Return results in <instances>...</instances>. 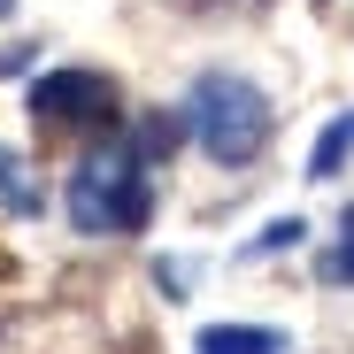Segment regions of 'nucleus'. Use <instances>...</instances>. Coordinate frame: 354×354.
Instances as JSON below:
<instances>
[{
    "label": "nucleus",
    "mask_w": 354,
    "mask_h": 354,
    "mask_svg": "<svg viewBox=\"0 0 354 354\" xmlns=\"http://www.w3.org/2000/svg\"><path fill=\"white\" fill-rule=\"evenodd\" d=\"M324 277H331V285H354V216L339 223V247L324 254Z\"/></svg>",
    "instance_id": "obj_9"
},
{
    "label": "nucleus",
    "mask_w": 354,
    "mask_h": 354,
    "mask_svg": "<svg viewBox=\"0 0 354 354\" xmlns=\"http://www.w3.org/2000/svg\"><path fill=\"white\" fill-rule=\"evenodd\" d=\"M16 70H31V46H0V77H16Z\"/></svg>",
    "instance_id": "obj_10"
},
{
    "label": "nucleus",
    "mask_w": 354,
    "mask_h": 354,
    "mask_svg": "<svg viewBox=\"0 0 354 354\" xmlns=\"http://www.w3.org/2000/svg\"><path fill=\"white\" fill-rule=\"evenodd\" d=\"M193 354H292V346H285V331H270V324H208Z\"/></svg>",
    "instance_id": "obj_4"
},
{
    "label": "nucleus",
    "mask_w": 354,
    "mask_h": 354,
    "mask_svg": "<svg viewBox=\"0 0 354 354\" xmlns=\"http://www.w3.org/2000/svg\"><path fill=\"white\" fill-rule=\"evenodd\" d=\"M185 131H193V124H185V115H147V124L131 131V154H139V162L154 169V162H162V154H169L177 139H185Z\"/></svg>",
    "instance_id": "obj_7"
},
{
    "label": "nucleus",
    "mask_w": 354,
    "mask_h": 354,
    "mask_svg": "<svg viewBox=\"0 0 354 354\" xmlns=\"http://www.w3.org/2000/svg\"><path fill=\"white\" fill-rule=\"evenodd\" d=\"M301 231H308L301 216H277V223H262L254 239H247V254H285V247H301Z\"/></svg>",
    "instance_id": "obj_8"
},
{
    "label": "nucleus",
    "mask_w": 354,
    "mask_h": 354,
    "mask_svg": "<svg viewBox=\"0 0 354 354\" xmlns=\"http://www.w3.org/2000/svg\"><path fill=\"white\" fill-rule=\"evenodd\" d=\"M115 85L100 70H46L31 77V115L39 124H93V115H108Z\"/></svg>",
    "instance_id": "obj_3"
},
{
    "label": "nucleus",
    "mask_w": 354,
    "mask_h": 354,
    "mask_svg": "<svg viewBox=\"0 0 354 354\" xmlns=\"http://www.w3.org/2000/svg\"><path fill=\"white\" fill-rule=\"evenodd\" d=\"M0 208L8 216H39L46 208V185L24 177V154H8V147H0Z\"/></svg>",
    "instance_id": "obj_6"
},
{
    "label": "nucleus",
    "mask_w": 354,
    "mask_h": 354,
    "mask_svg": "<svg viewBox=\"0 0 354 354\" xmlns=\"http://www.w3.org/2000/svg\"><path fill=\"white\" fill-rule=\"evenodd\" d=\"M354 162V108L346 115H331V124L316 131V154H308V177H316V185H331V177Z\"/></svg>",
    "instance_id": "obj_5"
},
{
    "label": "nucleus",
    "mask_w": 354,
    "mask_h": 354,
    "mask_svg": "<svg viewBox=\"0 0 354 354\" xmlns=\"http://www.w3.org/2000/svg\"><path fill=\"white\" fill-rule=\"evenodd\" d=\"M154 216V185H147V162L108 147L93 162H77L70 177V223L85 231V239H100V231H147Z\"/></svg>",
    "instance_id": "obj_2"
},
{
    "label": "nucleus",
    "mask_w": 354,
    "mask_h": 354,
    "mask_svg": "<svg viewBox=\"0 0 354 354\" xmlns=\"http://www.w3.org/2000/svg\"><path fill=\"white\" fill-rule=\"evenodd\" d=\"M185 124H193V139H201V154L216 169H247L270 147V131H277V108L239 70H201L193 93H185Z\"/></svg>",
    "instance_id": "obj_1"
},
{
    "label": "nucleus",
    "mask_w": 354,
    "mask_h": 354,
    "mask_svg": "<svg viewBox=\"0 0 354 354\" xmlns=\"http://www.w3.org/2000/svg\"><path fill=\"white\" fill-rule=\"evenodd\" d=\"M0 16H16V0H0Z\"/></svg>",
    "instance_id": "obj_11"
}]
</instances>
